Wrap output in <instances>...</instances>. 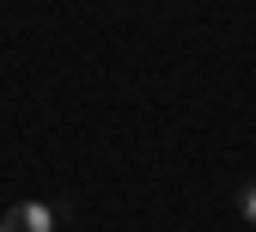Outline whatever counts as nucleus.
Here are the masks:
<instances>
[{"label": "nucleus", "mask_w": 256, "mask_h": 232, "mask_svg": "<svg viewBox=\"0 0 256 232\" xmlns=\"http://www.w3.org/2000/svg\"><path fill=\"white\" fill-rule=\"evenodd\" d=\"M0 232H55V214H49L43 202H18V208H6Z\"/></svg>", "instance_id": "nucleus-1"}, {"label": "nucleus", "mask_w": 256, "mask_h": 232, "mask_svg": "<svg viewBox=\"0 0 256 232\" xmlns=\"http://www.w3.org/2000/svg\"><path fill=\"white\" fill-rule=\"evenodd\" d=\"M238 208H244V220H250V226H256V183H250V189H244V202H238Z\"/></svg>", "instance_id": "nucleus-2"}]
</instances>
